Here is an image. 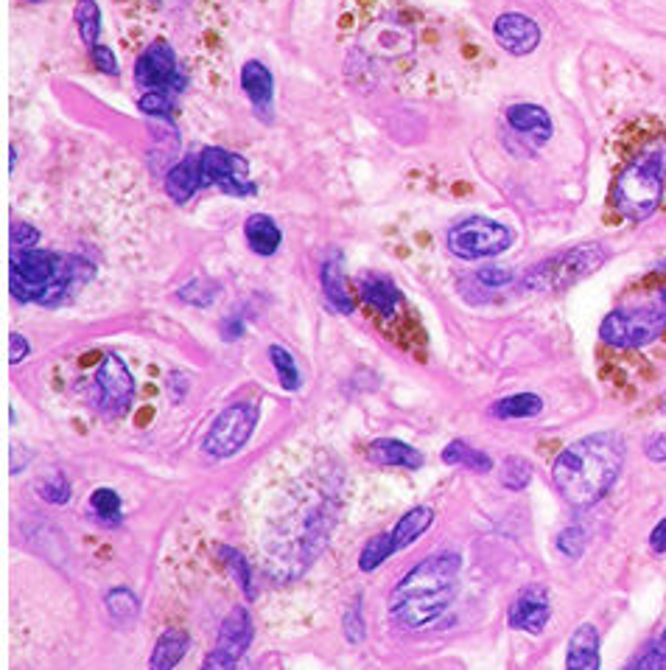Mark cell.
I'll use <instances>...</instances> for the list:
<instances>
[{
  "mask_svg": "<svg viewBox=\"0 0 666 670\" xmlns=\"http://www.w3.org/2000/svg\"><path fill=\"white\" fill-rule=\"evenodd\" d=\"M322 292H325V301L331 303L333 312L340 315H350L356 309V297L350 292V283L345 278V267H342V253L336 251L325 264H322L320 272Z\"/></svg>",
  "mask_w": 666,
  "mask_h": 670,
  "instance_id": "obj_18",
  "label": "cell"
},
{
  "mask_svg": "<svg viewBox=\"0 0 666 670\" xmlns=\"http://www.w3.org/2000/svg\"><path fill=\"white\" fill-rule=\"evenodd\" d=\"M557 550L571 561L580 559L582 552H585V531H582L580 525H571L566 527V531H560V536H557Z\"/></svg>",
  "mask_w": 666,
  "mask_h": 670,
  "instance_id": "obj_38",
  "label": "cell"
},
{
  "mask_svg": "<svg viewBox=\"0 0 666 670\" xmlns=\"http://www.w3.org/2000/svg\"><path fill=\"white\" fill-rule=\"evenodd\" d=\"M34 3H37V0H34Z\"/></svg>",
  "mask_w": 666,
  "mask_h": 670,
  "instance_id": "obj_49",
  "label": "cell"
},
{
  "mask_svg": "<svg viewBox=\"0 0 666 670\" xmlns=\"http://www.w3.org/2000/svg\"><path fill=\"white\" fill-rule=\"evenodd\" d=\"M258 418H261L258 404H252V401H235L210 424L208 435L202 440V449L210 458L227 461V458H233V454H238L247 447V440L252 438L255 427H258Z\"/></svg>",
  "mask_w": 666,
  "mask_h": 670,
  "instance_id": "obj_8",
  "label": "cell"
},
{
  "mask_svg": "<svg viewBox=\"0 0 666 670\" xmlns=\"http://www.w3.org/2000/svg\"><path fill=\"white\" fill-rule=\"evenodd\" d=\"M367 461L375 463V466H386V468H406V472H418L423 468V454L418 452L415 447L404 443V440L395 438H379L372 440L367 447Z\"/></svg>",
  "mask_w": 666,
  "mask_h": 670,
  "instance_id": "obj_17",
  "label": "cell"
},
{
  "mask_svg": "<svg viewBox=\"0 0 666 670\" xmlns=\"http://www.w3.org/2000/svg\"><path fill=\"white\" fill-rule=\"evenodd\" d=\"M507 124L516 132H521V135H527V138L535 141V144H546L552 138V132H555L548 112L538 105L507 107Z\"/></svg>",
  "mask_w": 666,
  "mask_h": 670,
  "instance_id": "obj_20",
  "label": "cell"
},
{
  "mask_svg": "<svg viewBox=\"0 0 666 670\" xmlns=\"http://www.w3.org/2000/svg\"><path fill=\"white\" fill-rule=\"evenodd\" d=\"M219 559L224 561V567H227L230 572H233L235 584L242 586L244 598L255 600V586H252V567H249V561L244 559L242 550H235V547L230 545H219Z\"/></svg>",
  "mask_w": 666,
  "mask_h": 670,
  "instance_id": "obj_29",
  "label": "cell"
},
{
  "mask_svg": "<svg viewBox=\"0 0 666 670\" xmlns=\"http://www.w3.org/2000/svg\"><path fill=\"white\" fill-rule=\"evenodd\" d=\"M199 169H202V185H215L224 194L233 197H249L258 191V185L249 180V163L242 155H233L219 146H208L199 155Z\"/></svg>",
  "mask_w": 666,
  "mask_h": 670,
  "instance_id": "obj_12",
  "label": "cell"
},
{
  "mask_svg": "<svg viewBox=\"0 0 666 670\" xmlns=\"http://www.w3.org/2000/svg\"><path fill=\"white\" fill-rule=\"evenodd\" d=\"M37 242H39V231L34 224L17 222L12 228V251H28V247H34Z\"/></svg>",
  "mask_w": 666,
  "mask_h": 670,
  "instance_id": "obj_41",
  "label": "cell"
},
{
  "mask_svg": "<svg viewBox=\"0 0 666 670\" xmlns=\"http://www.w3.org/2000/svg\"><path fill=\"white\" fill-rule=\"evenodd\" d=\"M552 618V604H548V589L543 584H529L518 592L507 614L509 629L527 631V634H541Z\"/></svg>",
  "mask_w": 666,
  "mask_h": 670,
  "instance_id": "obj_14",
  "label": "cell"
},
{
  "mask_svg": "<svg viewBox=\"0 0 666 670\" xmlns=\"http://www.w3.org/2000/svg\"><path fill=\"white\" fill-rule=\"evenodd\" d=\"M73 21H76L85 46L92 51L98 46V34H101V9H98L96 0H78L76 9H73Z\"/></svg>",
  "mask_w": 666,
  "mask_h": 670,
  "instance_id": "obj_28",
  "label": "cell"
},
{
  "mask_svg": "<svg viewBox=\"0 0 666 670\" xmlns=\"http://www.w3.org/2000/svg\"><path fill=\"white\" fill-rule=\"evenodd\" d=\"M92 278V264L82 261L78 256L65 253L39 251H12V297L20 303H39V306H57L62 303L67 290L82 287Z\"/></svg>",
  "mask_w": 666,
  "mask_h": 670,
  "instance_id": "obj_3",
  "label": "cell"
},
{
  "mask_svg": "<svg viewBox=\"0 0 666 670\" xmlns=\"http://www.w3.org/2000/svg\"><path fill=\"white\" fill-rule=\"evenodd\" d=\"M255 637V625L249 618L247 606H233L227 611V618L222 620L219 629V639H215L213 650L205 657L202 668L199 670H235L244 654L249 650Z\"/></svg>",
  "mask_w": 666,
  "mask_h": 670,
  "instance_id": "obj_11",
  "label": "cell"
},
{
  "mask_svg": "<svg viewBox=\"0 0 666 670\" xmlns=\"http://www.w3.org/2000/svg\"><path fill=\"white\" fill-rule=\"evenodd\" d=\"M28 354H32V345H28L26 337L12 334V340H9V362H12V365H20Z\"/></svg>",
  "mask_w": 666,
  "mask_h": 670,
  "instance_id": "obj_44",
  "label": "cell"
},
{
  "mask_svg": "<svg viewBox=\"0 0 666 670\" xmlns=\"http://www.w3.org/2000/svg\"><path fill=\"white\" fill-rule=\"evenodd\" d=\"M477 278L490 290H498V287H507V283L516 281V272L507 270V267H482Z\"/></svg>",
  "mask_w": 666,
  "mask_h": 670,
  "instance_id": "obj_40",
  "label": "cell"
},
{
  "mask_svg": "<svg viewBox=\"0 0 666 670\" xmlns=\"http://www.w3.org/2000/svg\"><path fill=\"white\" fill-rule=\"evenodd\" d=\"M543 413V399L535 393H516L507 395V399H498L490 415L502 421H521V418H535Z\"/></svg>",
  "mask_w": 666,
  "mask_h": 670,
  "instance_id": "obj_25",
  "label": "cell"
},
{
  "mask_svg": "<svg viewBox=\"0 0 666 670\" xmlns=\"http://www.w3.org/2000/svg\"><path fill=\"white\" fill-rule=\"evenodd\" d=\"M621 670H666V650L658 643H650L641 654H636Z\"/></svg>",
  "mask_w": 666,
  "mask_h": 670,
  "instance_id": "obj_37",
  "label": "cell"
},
{
  "mask_svg": "<svg viewBox=\"0 0 666 670\" xmlns=\"http://www.w3.org/2000/svg\"><path fill=\"white\" fill-rule=\"evenodd\" d=\"M462 559L457 552H437L411 567L390 595V614L404 629L420 631L437 623L457 598Z\"/></svg>",
  "mask_w": 666,
  "mask_h": 670,
  "instance_id": "obj_2",
  "label": "cell"
},
{
  "mask_svg": "<svg viewBox=\"0 0 666 670\" xmlns=\"http://www.w3.org/2000/svg\"><path fill=\"white\" fill-rule=\"evenodd\" d=\"M190 390V376L183 374V370H174V374L169 376V395L174 404H183L185 393Z\"/></svg>",
  "mask_w": 666,
  "mask_h": 670,
  "instance_id": "obj_42",
  "label": "cell"
},
{
  "mask_svg": "<svg viewBox=\"0 0 666 670\" xmlns=\"http://www.w3.org/2000/svg\"><path fill=\"white\" fill-rule=\"evenodd\" d=\"M666 331V287H658L636 303L619 306L605 315L600 337L610 349H644Z\"/></svg>",
  "mask_w": 666,
  "mask_h": 670,
  "instance_id": "obj_5",
  "label": "cell"
},
{
  "mask_svg": "<svg viewBox=\"0 0 666 670\" xmlns=\"http://www.w3.org/2000/svg\"><path fill=\"white\" fill-rule=\"evenodd\" d=\"M171 105H174V101H171L169 90H149L144 99L137 101V107L149 112V115H165V112L171 110Z\"/></svg>",
  "mask_w": 666,
  "mask_h": 670,
  "instance_id": "obj_39",
  "label": "cell"
},
{
  "mask_svg": "<svg viewBox=\"0 0 666 670\" xmlns=\"http://www.w3.org/2000/svg\"><path fill=\"white\" fill-rule=\"evenodd\" d=\"M90 513L98 522H104V525H118L124 505H121V497L112 488H96L90 494Z\"/></svg>",
  "mask_w": 666,
  "mask_h": 670,
  "instance_id": "obj_32",
  "label": "cell"
},
{
  "mask_svg": "<svg viewBox=\"0 0 666 670\" xmlns=\"http://www.w3.org/2000/svg\"><path fill=\"white\" fill-rule=\"evenodd\" d=\"M342 631H345V639L350 645L365 643L367 623H365V609H361V595H356L353 604L347 606L345 618H342Z\"/></svg>",
  "mask_w": 666,
  "mask_h": 670,
  "instance_id": "obj_36",
  "label": "cell"
},
{
  "mask_svg": "<svg viewBox=\"0 0 666 670\" xmlns=\"http://www.w3.org/2000/svg\"><path fill=\"white\" fill-rule=\"evenodd\" d=\"M529 483H532V463L527 458L509 454L502 466V486L509 488V491H523Z\"/></svg>",
  "mask_w": 666,
  "mask_h": 670,
  "instance_id": "obj_33",
  "label": "cell"
},
{
  "mask_svg": "<svg viewBox=\"0 0 666 670\" xmlns=\"http://www.w3.org/2000/svg\"><path fill=\"white\" fill-rule=\"evenodd\" d=\"M104 606L115 623H130V620L137 618V611H140V600H137L135 592L126 589V586H115V589L107 592Z\"/></svg>",
  "mask_w": 666,
  "mask_h": 670,
  "instance_id": "obj_31",
  "label": "cell"
},
{
  "mask_svg": "<svg viewBox=\"0 0 666 670\" xmlns=\"http://www.w3.org/2000/svg\"><path fill=\"white\" fill-rule=\"evenodd\" d=\"M244 331H247V329H244V320H242V317H224L222 326H219V334H222L227 342L242 340Z\"/></svg>",
  "mask_w": 666,
  "mask_h": 670,
  "instance_id": "obj_45",
  "label": "cell"
},
{
  "mask_svg": "<svg viewBox=\"0 0 666 670\" xmlns=\"http://www.w3.org/2000/svg\"><path fill=\"white\" fill-rule=\"evenodd\" d=\"M39 500H46L48 505H65L71 500V483L62 472H48L42 480L37 483Z\"/></svg>",
  "mask_w": 666,
  "mask_h": 670,
  "instance_id": "obj_34",
  "label": "cell"
},
{
  "mask_svg": "<svg viewBox=\"0 0 666 670\" xmlns=\"http://www.w3.org/2000/svg\"><path fill=\"white\" fill-rule=\"evenodd\" d=\"M132 399H135V379H132L126 362L118 354H107L96 370L90 401L110 418H121L130 413Z\"/></svg>",
  "mask_w": 666,
  "mask_h": 670,
  "instance_id": "obj_10",
  "label": "cell"
},
{
  "mask_svg": "<svg viewBox=\"0 0 666 670\" xmlns=\"http://www.w3.org/2000/svg\"><path fill=\"white\" fill-rule=\"evenodd\" d=\"M176 297H180V301H185V303H190V306H202V309H208L210 303L219 297V283L208 281V278H194L190 283L180 287Z\"/></svg>",
  "mask_w": 666,
  "mask_h": 670,
  "instance_id": "obj_35",
  "label": "cell"
},
{
  "mask_svg": "<svg viewBox=\"0 0 666 670\" xmlns=\"http://www.w3.org/2000/svg\"><path fill=\"white\" fill-rule=\"evenodd\" d=\"M269 360H272L274 370H278V379H281L283 390H288V393L300 390L303 376L300 368H297V360L292 356V351L283 349V345H269Z\"/></svg>",
  "mask_w": 666,
  "mask_h": 670,
  "instance_id": "obj_30",
  "label": "cell"
},
{
  "mask_svg": "<svg viewBox=\"0 0 666 670\" xmlns=\"http://www.w3.org/2000/svg\"><path fill=\"white\" fill-rule=\"evenodd\" d=\"M359 297L365 301L367 312L375 317V322L390 334V340H398L404 345L400 334L411 329V312L398 283L381 272H367L359 278Z\"/></svg>",
  "mask_w": 666,
  "mask_h": 670,
  "instance_id": "obj_7",
  "label": "cell"
},
{
  "mask_svg": "<svg viewBox=\"0 0 666 670\" xmlns=\"http://www.w3.org/2000/svg\"><path fill=\"white\" fill-rule=\"evenodd\" d=\"M90 57H92V65H96L98 71L110 73V76H118V60H115V57H112L110 48H107V46H96L90 51Z\"/></svg>",
  "mask_w": 666,
  "mask_h": 670,
  "instance_id": "obj_43",
  "label": "cell"
},
{
  "mask_svg": "<svg viewBox=\"0 0 666 670\" xmlns=\"http://www.w3.org/2000/svg\"><path fill=\"white\" fill-rule=\"evenodd\" d=\"M664 199V155L641 151L616 178L610 203L627 222H646Z\"/></svg>",
  "mask_w": 666,
  "mask_h": 670,
  "instance_id": "obj_4",
  "label": "cell"
},
{
  "mask_svg": "<svg viewBox=\"0 0 666 670\" xmlns=\"http://www.w3.org/2000/svg\"><path fill=\"white\" fill-rule=\"evenodd\" d=\"M135 82L146 90H171L176 93L185 85L176 68V53L169 42L157 40L146 48L135 62Z\"/></svg>",
  "mask_w": 666,
  "mask_h": 670,
  "instance_id": "obj_13",
  "label": "cell"
},
{
  "mask_svg": "<svg viewBox=\"0 0 666 670\" xmlns=\"http://www.w3.org/2000/svg\"><path fill=\"white\" fill-rule=\"evenodd\" d=\"M9 458H12V474H23V468L32 463L34 454L28 452L23 443H12V452H9Z\"/></svg>",
  "mask_w": 666,
  "mask_h": 670,
  "instance_id": "obj_47",
  "label": "cell"
},
{
  "mask_svg": "<svg viewBox=\"0 0 666 670\" xmlns=\"http://www.w3.org/2000/svg\"><path fill=\"white\" fill-rule=\"evenodd\" d=\"M566 670H602L600 629L594 623L577 625L566 648Z\"/></svg>",
  "mask_w": 666,
  "mask_h": 670,
  "instance_id": "obj_16",
  "label": "cell"
},
{
  "mask_svg": "<svg viewBox=\"0 0 666 670\" xmlns=\"http://www.w3.org/2000/svg\"><path fill=\"white\" fill-rule=\"evenodd\" d=\"M650 550L658 552V556L666 552V520H661L658 525L653 527V533H650Z\"/></svg>",
  "mask_w": 666,
  "mask_h": 670,
  "instance_id": "obj_48",
  "label": "cell"
},
{
  "mask_svg": "<svg viewBox=\"0 0 666 670\" xmlns=\"http://www.w3.org/2000/svg\"><path fill=\"white\" fill-rule=\"evenodd\" d=\"M644 452L653 463H666V435H653L644 443Z\"/></svg>",
  "mask_w": 666,
  "mask_h": 670,
  "instance_id": "obj_46",
  "label": "cell"
},
{
  "mask_svg": "<svg viewBox=\"0 0 666 670\" xmlns=\"http://www.w3.org/2000/svg\"><path fill=\"white\" fill-rule=\"evenodd\" d=\"M244 236H247V244L258 256H274L283 244L281 228H278V222H274L272 217H267V214L249 217L247 224H244Z\"/></svg>",
  "mask_w": 666,
  "mask_h": 670,
  "instance_id": "obj_23",
  "label": "cell"
},
{
  "mask_svg": "<svg viewBox=\"0 0 666 670\" xmlns=\"http://www.w3.org/2000/svg\"><path fill=\"white\" fill-rule=\"evenodd\" d=\"M242 90L247 93V99L252 101V107L261 112L263 119H272V99H274V80L269 68L263 62H247L242 68Z\"/></svg>",
  "mask_w": 666,
  "mask_h": 670,
  "instance_id": "obj_19",
  "label": "cell"
},
{
  "mask_svg": "<svg viewBox=\"0 0 666 670\" xmlns=\"http://www.w3.org/2000/svg\"><path fill=\"white\" fill-rule=\"evenodd\" d=\"M190 648V634L183 629H169L160 634L151 650L149 670H174L176 665L183 662L185 654Z\"/></svg>",
  "mask_w": 666,
  "mask_h": 670,
  "instance_id": "obj_22",
  "label": "cell"
},
{
  "mask_svg": "<svg viewBox=\"0 0 666 670\" xmlns=\"http://www.w3.org/2000/svg\"><path fill=\"white\" fill-rule=\"evenodd\" d=\"M513 244V231L507 224L493 222V219H465L448 231V247L454 256L465 261H479V258L502 256Z\"/></svg>",
  "mask_w": 666,
  "mask_h": 670,
  "instance_id": "obj_9",
  "label": "cell"
},
{
  "mask_svg": "<svg viewBox=\"0 0 666 670\" xmlns=\"http://www.w3.org/2000/svg\"><path fill=\"white\" fill-rule=\"evenodd\" d=\"M493 34H496V42L513 57H527V53L535 51L541 46V28L532 17L518 12L502 14L496 23H493Z\"/></svg>",
  "mask_w": 666,
  "mask_h": 670,
  "instance_id": "obj_15",
  "label": "cell"
},
{
  "mask_svg": "<svg viewBox=\"0 0 666 670\" xmlns=\"http://www.w3.org/2000/svg\"><path fill=\"white\" fill-rule=\"evenodd\" d=\"M202 185V169H199V155L196 158H183L165 178V194L174 199L176 205H185L196 197V191Z\"/></svg>",
  "mask_w": 666,
  "mask_h": 670,
  "instance_id": "obj_21",
  "label": "cell"
},
{
  "mask_svg": "<svg viewBox=\"0 0 666 670\" xmlns=\"http://www.w3.org/2000/svg\"><path fill=\"white\" fill-rule=\"evenodd\" d=\"M605 261H607V251L602 244L568 247V251L535 264V267L521 278V287L527 292H543V295L566 292L571 290L575 283H580L582 278L594 276Z\"/></svg>",
  "mask_w": 666,
  "mask_h": 670,
  "instance_id": "obj_6",
  "label": "cell"
},
{
  "mask_svg": "<svg viewBox=\"0 0 666 670\" xmlns=\"http://www.w3.org/2000/svg\"><path fill=\"white\" fill-rule=\"evenodd\" d=\"M398 552V545H395V536H392V531L379 533V536H372L370 541L365 545V550H361L359 556V570L361 572H375L381 564H384L390 556H395Z\"/></svg>",
  "mask_w": 666,
  "mask_h": 670,
  "instance_id": "obj_27",
  "label": "cell"
},
{
  "mask_svg": "<svg viewBox=\"0 0 666 670\" xmlns=\"http://www.w3.org/2000/svg\"><path fill=\"white\" fill-rule=\"evenodd\" d=\"M443 463H448V466H462L477 474L493 472V458H490L488 452H482V449H473L470 443H465V440H451L448 447L443 449Z\"/></svg>",
  "mask_w": 666,
  "mask_h": 670,
  "instance_id": "obj_26",
  "label": "cell"
},
{
  "mask_svg": "<svg viewBox=\"0 0 666 670\" xmlns=\"http://www.w3.org/2000/svg\"><path fill=\"white\" fill-rule=\"evenodd\" d=\"M625 458L627 443L621 433L605 429V433L585 435L557 454L552 483L568 505L591 508L619 480Z\"/></svg>",
  "mask_w": 666,
  "mask_h": 670,
  "instance_id": "obj_1",
  "label": "cell"
},
{
  "mask_svg": "<svg viewBox=\"0 0 666 670\" xmlns=\"http://www.w3.org/2000/svg\"><path fill=\"white\" fill-rule=\"evenodd\" d=\"M431 522H434V508L431 505H418L411 508V511H406L398 520V525L392 527V536H395L398 550H406V547L415 545V541L429 531Z\"/></svg>",
  "mask_w": 666,
  "mask_h": 670,
  "instance_id": "obj_24",
  "label": "cell"
}]
</instances>
